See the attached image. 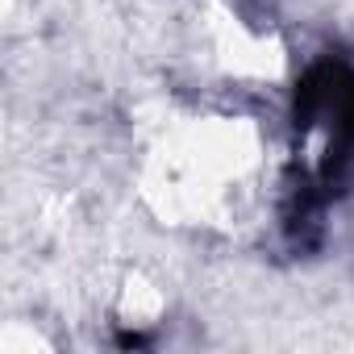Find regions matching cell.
Listing matches in <instances>:
<instances>
[{"label": "cell", "instance_id": "obj_1", "mask_svg": "<svg viewBox=\"0 0 354 354\" xmlns=\"http://www.w3.org/2000/svg\"><path fill=\"white\" fill-rule=\"evenodd\" d=\"M279 175L283 150L254 100L171 96L133 138L129 180L142 213L184 238L254 234L275 209Z\"/></svg>", "mask_w": 354, "mask_h": 354}, {"label": "cell", "instance_id": "obj_2", "mask_svg": "<svg viewBox=\"0 0 354 354\" xmlns=\"http://www.w3.org/2000/svg\"><path fill=\"white\" fill-rule=\"evenodd\" d=\"M180 59L196 92L267 100L292 80V46L238 0H192L180 17Z\"/></svg>", "mask_w": 354, "mask_h": 354}, {"label": "cell", "instance_id": "obj_3", "mask_svg": "<svg viewBox=\"0 0 354 354\" xmlns=\"http://www.w3.org/2000/svg\"><path fill=\"white\" fill-rule=\"evenodd\" d=\"M175 313V300H171V283L146 267H125L117 279H113V292H109V325L129 337V342H142L150 333H158Z\"/></svg>", "mask_w": 354, "mask_h": 354}]
</instances>
